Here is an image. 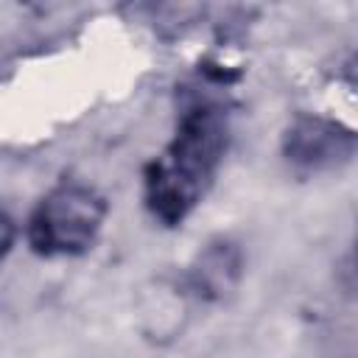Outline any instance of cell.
<instances>
[{
    "label": "cell",
    "instance_id": "obj_1",
    "mask_svg": "<svg viewBox=\"0 0 358 358\" xmlns=\"http://www.w3.org/2000/svg\"><path fill=\"white\" fill-rule=\"evenodd\" d=\"M229 145V112L218 101H193L176 120L173 140L143 171L148 213L179 227L213 185Z\"/></svg>",
    "mask_w": 358,
    "mask_h": 358
},
{
    "label": "cell",
    "instance_id": "obj_2",
    "mask_svg": "<svg viewBox=\"0 0 358 358\" xmlns=\"http://www.w3.org/2000/svg\"><path fill=\"white\" fill-rule=\"evenodd\" d=\"M109 207L106 199L81 182H62L48 190L28 218V246L42 257H73L92 249Z\"/></svg>",
    "mask_w": 358,
    "mask_h": 358
},
{
    "label": "cell",
    "instance_id": "obj_3",
    "mask_svg": "<svg viewBox=\"0 0 358 358\" xmlns=\"http://www.w3.org/2000/svg\"><path fill=\"white\" fill-rule=\"evenodd\" d=\"M355 131L324 115H296L282 134V157L302 173L338 171L355 157Z\"/></svg>",
    "mask_w": 358,
    "mask_h": 358
},
{
    "label": "cell",
    "instance_id": "obj_4",
    "mask_svg": "<svg viewBox=\"0 0 358 358\" xmlns=\"http://www.w3.org/2000/svg\"><path fill=\"white\" fill-rule=\"evenodd\" d=\"M243 277V252L229 238H215L199 249L193 263L187 266L185 282L204 302L227 299Z\"/></svg>",
    "mask_w": 358,
    "mask_h": 358
},
{
    "label": "cell",
    "instance_id": "obj_5",
    "mask_svg": "<svg viewBox=\"0 0 358 358\" xmlns=\"http://www.w3.org/2000/svg\"><path fill=\"white\" fill-rule=\"evenodd\" d=\"M14 238H17V227H14V221L0 210V263H3V257L11 252Z\"/></svg>",
    "mask_w": 358,
    "mask_h": 358
}]
</instances>
